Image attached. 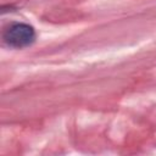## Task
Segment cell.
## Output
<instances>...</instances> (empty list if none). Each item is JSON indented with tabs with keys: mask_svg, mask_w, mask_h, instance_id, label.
<instances>
[{
	"mask_svg": "<svg viewBox=\"0 0 156 156\" xmlns=\"http://www.w3.org/2000/svg\"><path fill=\"white\" fill-rule=\"evenodd\" d=\"M4 40L11 48L22 49L34 43L35 30L27 23H12L4 32Z\"/></svg>",
	"mask_w": 156,
	"mask_h": 156,
	"instance_id": "cell-1",
	"label": "cell"
}]
</instances>
